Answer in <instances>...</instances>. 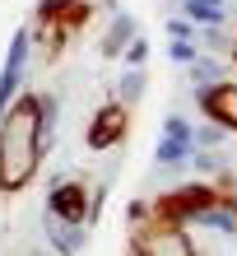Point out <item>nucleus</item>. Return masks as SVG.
<instances>
[{
  "label": "nucleus",
  "instance_id": "obj_1",
  "mask_svg": "<svg viewBox=\"0 0 237 256\" xmlns=\"http://www.w3.org/2000/svg\"><path fill=\"white\" fill-rule=\"evenodd\" d=\"M47 98H14L0 116V191H23L47 149Z\"/></svg>",
  "mask_w": 237,
  "mask_h": 256
},
{
  "label": "nucleus",
  "instance_id": "obj_2",
  "mask_svg": "<svg viewBox=\"0 0 237 256\" xmlns=\"http://www.w3.org/2000/svg\"><path fill=\"white\" fill-rule=\"evenodd\" d=\"M88 0H42L37 5V42L42 52L56 56L70 42V33H79V28L88 24Z\"/></svg>",
  "mask_w": 237,
  "mask_h": 256
},
{
  "label": "nucleus",
  "instance_id": "obj_3",
  "mask_svg": "<svg viewBox=\"0 0 237 256\" xmlns=\"http://www.w3.org/2000/svg\"><path fill=\"white\" fill-rule=\"evenodd\" d=\"M135 256H196V247H191V238L182 233V224L154 219L149 228L135 238Z\"/></svg>",
  "mask_w": 237,
  "mask_h": 256
},
{
  "label": "nucleus",
  "instance_id": "obj_4",
  "mask_svg": "<svg viewBox=\"0 0 237 256\" xmlns=\"http://www.w3.org/2000/svg\"><path fill=\"white\" fill-rule=\"evenodd\" d=\"M130 130V112L121 108V102H107V108L93 112V122H88V149H112L121 144Z\"/></svg>",
  "mask_w": 237,
  "mask_h": 256
},
{
  "label": "nucleus",
  "instance_id": "obj_5",
  "mask_svg": "<svg viewBox=\"0 0 237 256\" xmlns=\"http://www.w3.org/2000/svg\"><path fill=\"white\" fill-rule=\"evenodd\" d=\"M51 214L61 224H84L88 219V186L84 182H56L51 186Z\"/></svg>",
  "mask_w": 237,
  "mask_h": 256
},
{
  "label": "nucleus",
  "instance_id": "obj_6",
  "mask_svg": "<svg viewBox=\"0 0 237 256\" xmlns=\"http://www.w3.org/2000/svg\"><path fill=\"white\" fill-rule=\"evenodd\" d=\"M28 47H33V38L23 33H14L9 38V52H5V70H0V112L14 102V94H19V70H23V56H28Z\"/></svg>",
  "mask_w": 237,
  "mask_h": 256
},
{
  "label": "nucleus",
  "instance_id": "obj_7",
  "mask_svg": "<svg viewBox=\"0 0 237 256\" xmlns=\"http://www.w3.org/2000/svg\"><path fill=\"white\" fill-rule=\"evenodd\" d=\"M200 108H205L210 122L237 130V84H214V88H205V94H200Z\"/></svg>",
  "mask_w": 237,
  "mask_h": 256
},
{
  "label": "nucleus",
  "instance_id": "obj_8",
  "mask_svg": "<svg viewBox=\"0 0 237 256\" xmlns=\"http://www.w3.org/2000/svg\"><path fill=\"white\" fill-rule=\"evenodd\" d=\"M130 38H135V24H130V19H116V24H112V33L102 38V56H121Z\"/></svg>",
  "mask_w": 237,
  "mask_h": 256
},
{
  "label": "nucleus",
  "instance_id": "obj_9",
  "mask_svg": "<svg viewBox=\"0 0 237 256\" xmlns=\"http://www.w3.org/2000/svg\"><path fill=\"white\" fill-rule=\"evenodd\" d=\"M186 14L196 24H219L224 19V5H219V0H186Z\"/></svg>",
  "mask_w": 237,
  "mask_h": 256
},
{
  "label": "nucleus",
  "instance_id": "obj_10",
  "mask_svg": "<svg viewBox=\"0 0 237 256\" xmlns=\"http://www.w3.org/2000/svg\"><path fill=\"white\" fill-rule=\"evenodd\" d=\"M186 140H172V135H163V144H158V163H182L186 158Z\"/></svg>",
  "mask_w": 237,
  "mask_h": 256
},
{
  "label": "nucleus",
  "instance_id": "obj_11",
  "mask_svg": "<svg viewBox=\"0 0 237 256\" xmlns=\"http://www.w3.org/2000/svg\"><path fill=\"white\" fill-rule=\"evenodd\" d=\"M121 56H126V61H130V66H140V61H144V56H149V42H144V38H130Z\"/></svg>",
  "mask_w": 237,
  "mask_h": 256
},
{
  "label": "nucleus",
  "instance_id": "obj_12",
  "mask_svg": "<svg viewBox=\"0 0 237 256\" xmlns=\"http://www.w3.org/2000/svg\"><path fill=\"white\" fill-rule=\"evenodd\" d=\"M172 61H196V47H191L186 38H177L172 42Z\"/></svg>",
  "mask_w": 237,
  "mask_h": 256
},
{
  "label": "nucleus",
  "instance_id": "obj_13",
  "mask_svg": "<svg viewBox=\"0 0 237 256\" xmlns=\"http://www.w3.org/2000/svg\"><path fill=\"white\" fill-rule=\"evenodd\" d=\"M168 33H172V38H186V33H191V24H186V19H172V24H168Z\"/></svg>",
  "mask_w": 237,
  "mask_h": 256
}]
</instances>
